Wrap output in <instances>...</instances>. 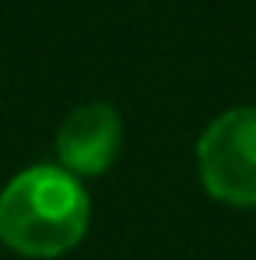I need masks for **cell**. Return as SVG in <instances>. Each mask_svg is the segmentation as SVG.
<instances>
[{
	"mask_svg": "<svg viewBox=\"0 0 256 260\" xmlns=\"http://www.w3.org/2000/svg\"><path fill=\"white\" fill-rule=\"evenodd\" d=\"M88 193L63 166H32L0 193V239L21 257L49 260L88 232Z\"/></svg>",
	"mask_w": 256,
	"mask_h": 260,
	"instance_id": "1",
	"label": "cell"
},
{
	"mask_svg": "<svg viewBox=\"0 0 256 260\" xmlns=\"http://www.w3.org/2000/svg\"><path fill=\"white\" fill-rule=\"evenodd\" d=\"M197 166L207 193L235 204H256V109H228L204 130L197 144Z\"/></svg>",
	"mask_w": 256,
	"mask_h": 260,
	"instance_id": "2",
	"label": "cell"
},
{
	"mask_svg": "<svg viewBox=\"0 0 256 260\" xmlns=\"http://www.w3.org/2000/svg\"><path fill=\"white\" fill-rule=\"evenodd\" d=\"M123 123L120 113L109 102H88L78 106L56 134L60 162L70 176H102L120 155Z\"/></svg>",
	"mask_w": 256,
	"mask_h": 260,
	"instance_id": "3",
	"label": "cell"
}]
</instances>
